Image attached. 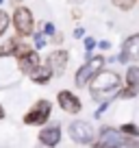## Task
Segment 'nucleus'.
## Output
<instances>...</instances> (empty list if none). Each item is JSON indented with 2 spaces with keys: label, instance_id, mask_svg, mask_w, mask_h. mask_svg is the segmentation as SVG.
<instances>
[{
  "label": "nucleus",
  "instance_id": "nucleus-12",
  "mask_svg": "<svg viewBox=\"0 0 139 148\" xmlns=\"http://www.w3.org/2000/svg\"><path fill=\"white\" fill-rule=\"evenodd\" d=\"M39 63H42V61H39V55H37L35 50H28L26 55H22V57L18 59V65H20V70H22L24 74H31Z\"/></svg>",
  "mask_w": 139,
  "mask_h": 148
},
{
  "label": "nucleus",
  "instance_id": "nucleus-24",
  "mask_svg": "<svg viewBox=\"0 0 139 148\" xmlns=\"http://www.w3.org/2000/svg\"><path fill=\"white\" fill-rule=\"evenodd\" d=\"M2 118H5V109H2V107H0V120H2Z\"/></svg>",
  "mask_w": 139,
  "mask_h": 148
},
{
  "label": "nucleus",
  "instance_id": "nucleus-4",
  "mask_svg": "<svg viewBox=\"0 0 139 148\" xmlns=\"http://www.w3.org/2000/svg\"><path fill=\"white\" fill-rule=\"evenodd\" d=\"M96 144L98 146H139V142H135L133 137H122L115 129H104Z\"/></svg>",
  "mask_w": 139,
  "mask_h": 148
},
{
  "label": "nucleus",
  "instance_id": "nucleus-15",
  "mask_svg": "<svg viewBox=\"0 0 139 148\" xmlns=\"http://www.w3.org/2000/svg\"><path fill=\"white\" fill-rule=\"evenodd\" d=\"M113 5L117 7V9H122V11H130L135 7V2H137V0H111Z\"/></svg>",
  "mask_w": 139,
  "mask_h": 148
},
{
  "label": "nucleus",
  "instance_id": "nucleus-2",
  "mask_svg": "<svg viewBox=\"0 0 139 148\" xmlns=\"http://www.w3.org/2000/svg\"><path fill=\"white\" fill-rule=\"evenodd\" d=\"M50 111H52V105L48 100H37L33 105L31 111H26V116H24V124L28 126H44L50 118Z\"/></svg>",
  "mask_w": 139,
  "mask_h": 148
},
{
  "label": "nucleus",
  "instance_id": "nucleus-16",
  "mask_svg": "<svg viewBox=\"0 0 139 148\" xmlns=\"http://www.w3.org/2000/svg\"><path fill=\"white\" fill-rule=\"evenodd\" d=\"M120 131H122L124 135H128V137H137V135H139V129H137L135 124H124Z\"/></svg>",
  "mask_w": 139,
  "mask_h": 148
},
{
  "label": "nucleus",
  "instance_id": "nucleus-14",
  "mask_svg": "<svg viewBox=\"0 0 139 148\" xmlns=\"http://www.w3.org/2000/svg\"><path fill=\"white\" fill-rule=\"evenodd\" d=\"M18 39H7L2 46H0V57H11L15 52V48H18Z\"/></svg>",
  "mask_w": 139,
  "mask_h": 148
},
{
  "label": "nucleus",
  "instance_id": "nucleus-11",
  "mask_svg": "<svg viewBox=\"0 0 139 148\" xmlns=\"http://www.w3.org/2000/svg\"><path fill=\"white\" fill-rule=\"evenodd\" d=\"M61 142V129L59 126H44L39 133V144L44 146H57Z\"/></svg>",
  "mask_w": 139,
  "mask_h": 148
},
{
  "label": "nucleus",
  "instance_id": "nucleus-8",
  "mask_svg": "<svg viewBox=\"0 0 139 148\" xmlns=\"http://www.w3.org/2000/svg\"><path fill=\"white\" fill-rule=\"evenodd\" d=\"M67 59H70V55H67L65 50H55V52H50V55H48V61H46V63L52 68V74L61 76V74L67 70Z\"/></svg>",
  "mask_w": 139,
  "mask_h": 148
},
{
  "label": "nucleus",
  "instance_id": "nucleus-10",
  "mask_svg": "<svg viewBox=\"0 0 139 148\" xmlns=\"http://www.w3.org/2000/svg\"><path fill=\"white\" fill-rule=\"evenodd\" d=\"M117 59H120L122 63H128L130 59H139V33L130 35L124 42V50H122V55L117 57Z\"/></svg>",
  "mask_w": 139,
  "mask_h": 148
},
{
  "label": "nucleus",
  "instance_id": "nucleus-3",
  "mask_svg": "<svg viewBox=\"0 0 139 148\" xmlns=\"http://www.w3.org/2000/svg\"><path fill=\"white\" fill-rule=\"evenodd\" d=\"M13 26H15V33L20 37H28L33 33V26H35V20H33V13L31 9L26 7H18L13 11Z\"/></svg>",
  "mask_w": 139,
  "mask_h": 148
},
{
  "label": "nucleus",
  "instance_id": "nucleus-22",
  "mask_svg": "<svg viewBox=\"0 0 139 148\" xmlns=\"http://www.w3.org/2000/svg\"><path fill=\"white\" fill-rule=\"evenodd\" d=\"M74 37H76V39L85 37V28H76V31H74Z\"/></svg>",
  "mask_w": 139,
  "mask_h": 148
},
{
  "label": "nucleus",
  "instance_id": "nucleus-25",
  "mask_svg": "<svg viewBox=\"0 0 139 148\" xmlns=\"http://www.w3.org/2000/svg\"><path fill=\"white\" fill-rule=\"evenodd\" d=\"M2 2H5V0H0V5H2Z\"/></svg>",
  "mask_w": 139,
  "mask_h": 148
},
{
  "label": "nucleus",
  "instance_id": "nucleus-21",
  "mask_svg": "<svg viewBox=\"0 0 139 148\" xmlns=\"http://www.w3.org/2000/svg\"><path fill=\"white\" fill-rule=\"evenodd\" d=\"M107 107H109V100H102V105L98 107V111H96V118H100L104 111H107Z\"/></svg>",
  "mask_w": 139,
  "mask_h": 148
},
{
  "label": "nucleus",
  "instance_id": "nucleus-17",
  "mask_svg": "<svg viewBox=\"0 0 139 148\" xmlns=\"http://www.w3.org/2000/svg\"><path fill=\"white\" fill-rule=\"evenodd\" d=\"M46 44H48L46 33H35V48H46Z\"/></svg>",
  "mask_w": 139,
  "mask_h": 148
},
{
  "label": "nucleus",
  "instance_id": "nucleus-6",
  "mask_svg": "<svg viewBox=\"0 0 139 148\" xmlns=\"http://www.w3.org/2000/svg\"><path fill=\"white\" fill-rule=\"evenodd\" d=\"M93 129L87 122H72L70 124V137L74 139L76 144H91L93 142Z\"/></svg>",
  "mask_w": 139,
  "mask_h": 148
},
{
  "label": "nucleus",
  "instance_id": "nucleus-18",
  "mask_svg": "<svg viewBox=\"0 0 139 148\" xmlns=\"http://www.w3.org/2000/svg\"><path fill=\"white\" fill-rule=\"evenodd\" d=\"M7 26H9V13L0 9V35L7 31Z\"/></svg>",
  "mask_w": 139,
  "mask_h": 148
},
{
  "label": "nucleus",
  "instance_id": "nucleus-5",
  "mask_svg": "<svg viewBox=\"0 0 139 148\" xmlns=\"http://www.w3.org/2000/svg\"><path fill=\"white\" fill-rule=\"evenodd\" d=\"M102 63H104V59H102V57H96V59H89L85 65H80L78 72H76V76H74L76 85H78V87H85V85L91 81L93 74H96L98 70L102 68Z\"/></svg>",
  "mask_w": 139,
  "mask_h": 148
},
{
  "label": "nucleus",
  "instance_id": "nucleus-7",
  "mask_svg": "<svg viewBox=\"0 0 139 148\" xmlns=\"http://www.w3.org/2000/svg\"><path fill=\"white\" fill-rule=\"evenodd\" d=\"M139 94V68L137 65H130L128 72H126V89L120 92L122 98H133Z\"/></svg>",
  "mask_w": 139,
  "mask_h": 148
},
{
  "label": "nucleus",
  "instance_id": "nucleus-9",
  "mask_svg": "<svg viewBox=\"0 0 139 148\" xmlns=\"http://www.w3.org/2000/svg\"><path fill=\"white\" fill-rule=\"evenodd\" d=\"M57 100H59V107L63 111H67V113H78L80 111V100L74 96L72 92H67V89H63V92L57 94Z\"/></svg>",
  "mask_w": 139,
  "mask_h": 148
},
{
  "label": "nucleus",
  "instance_id": "nucleus-23",
  "mask_svg": "<svg viewBox=\"0 0 139 148\" xmlns=\"http://www.w3.org/2000/svg\"><path fill=\"white\" fill-rule=\"evenodd\" d=\"M109 48H111L109 42H100V50H109Z\"/></svg>",
  "mask_w": 139,
  "mask_h": 148
},
{
  "label": "nucleus",
  "instance_id": "nucleus-20",
  "mask_svg": "<svg viewBox=\"0 0 139 148\" xmlns=\"http://www.w3.org/2000/svg\"><path fill=\"white\" fill-rule=\"evenodd\" d=\"M44 33H46V35H55V24H52V22H46V24H44Z\"/></svg>",
  "mask_w": 139,
  "mask_h": 148
},
{
  "label": "nucleus",
  "instance_id": "nucleus-1",
  "mask_svg": "<svg viewBox=\"0 0 139 148\" xmlns=\"http://www.w3.org/2000/svg\"><path fill=\"white\" fill-rule=\"evenodd\" d=\"M89 94H91V98L96 102H102V100H109V98H113L117 92H120V74L115 72H98L91 76V81H89Z\"/></svg>",
  "mask_w": 139,
  "mask_h": 148
},
{
  "label": "nucleus",
  "instance_id": "nucleus-13",
  "mask_svg": "<svg viewBox=\"0 0 139 148\" xmlns=\"http://www.w3.org/2000/svg\"><path fill=\"white\" fill-rule=\"evenodd\" d=\"M28 76H31L33 83H37V85H46L48 81H50V76H52V68H50L48 63H46V65L39 63L37 68H35L31 74H28Z\"/></svg>",
  "mask_w": 139,
  "mask_h": 148
},
{
  "label": "nucleus",
  "instance_id": "nucleus-19",
  "mask_svg": "<svg viewBox=\"0 0 139 148\" xmlns=\"http://www.w3.org/2000/svg\"><path fill=\"white\" fill-rule=\"evenodd\" d=\"M93 46H96V39H93V37H87V39H85V50L91 52V50H93Z\"/></svg>",
  "mask_w": 139,
  "mask_h": 148
}]
</instances>
